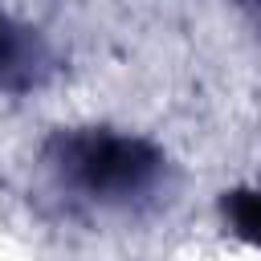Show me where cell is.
Returning a JSON list of instances; mask_svg holds the SVG:
<instances>
[{
	"label": "cell",
	"mask_w": 261,
	"mask_h": 261,
	"mask_svg": "<svg viewBox=\"0 0 261 261\" xmlns=\"http://www.w3.org/2000/svg\"><path fill=\"white\" fill-rule=\"evenodd\" d=\"M53 167L94 204H130L155 184L159 155L126 135H69Z\"/></svg>",
	"instance_id": "cell-1"
},
{
	"label": "cell",
	"mask_w": 261,
	"mask_h": 261,
	"mask_svg": "<svg viewBox=\"0 0 261 261\" xmlns=\"http://www.w3.org/2000/svg\"><path fill=\"white\" fill-rule=\"evenodd\" d=\"M12 57H16V37H12V24L0 16V77H4L8 69H16Z\"/></svg>",
	"instance_id": "cell-2"
}]
</instances>
